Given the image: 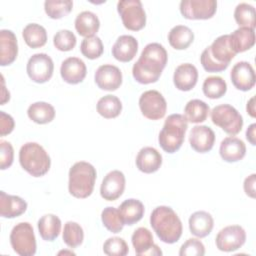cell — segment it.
Instances as JSON below:
<instances>
[{
    "mask_svg": "<svg viewBox=\"0 0 256 256\" xmlns=\"http://www.w3.org/2000/svg\"><path fill=\"white\" fill-rule=\"evenodd\" d=\"M255 182H256V174L255 173L251 174L244 180V184H243L244 191H245L246 195H248L251 198H255Z\"/></svg>",
    "mask_w": 256,
    "mask_h": 256,
    "instance_id": "obj_48",
    "label": "cell"
},
{
    "mask_svg": "<svg viewBox=\"0 0 256 256\" xmlns=\"http://www.w3.org/2000/svg\"><path fill=\"white\" fill-rule=\"evenodd\" d=\"M255 130H256V124L253 123L251 124L248 129L246 130V138L247 140L250 142L251 145H256V134H255Z\"/></svg>",
    "mask_w": 256,
    "mask_h": 256,
    "instance_id": "obj_49",
    "label": "cell"
},
{
    "mask_svg": "<svg viewBox=\"0 0 256 256\" xmlns=\"http://www.w3.org/2000/svg\"><path fill=\"white\" fill-rule=\"evenodd\" d=\"M10 244L20 256H32L36 253V238L33 227L28 222L16 224L10 233Z\"/></svg>",
    "mask_w": 256,
    "mask_h": 256,
    "instance_id": "obj_6",
    "label": "cell"
},
{
    "mask_svg": "<svg viewBox=\"0 0 256 256\" xmlns=\"http://www.w3.org/2000/svg\"><path fill=\"white\" fill-rule=\"evenodd\" d=\"M15 126L14 119L11 115L6 114L4 111H0V135L5 136L10 134Z\"/></svg>",
    "mask_w": 256,
    "mask_h": 256,
    "instance_id": "obj_47",
    "label": "cell"
},
{
    "mask_svg": "<svg viewBox=\"0 0 256 256\" xmlns=\"http://www.w3.org/2000/svg\"><path fill=\"white\" fill-rule=\"evenodd\" d=\"M210 112L209 105L200 99H192L187 102L184 108V117L187 122L201 123L207 119Z\"/></svg>",
    "mask_w": 256,
    "mask_h": 256,
    "instance_id": "obj_34",
    "label": "cell"
},
{
    "mask_svg": "<svg viewBox=\"0 0 256 256\" xmlns=\"http://www.w3.org/2000/svg\"><path fill=\"white\" fill-rule=\"evenodd\" d=\"M73 8L71 0H47L44 2V10L52 19H60L67 16Z\"/></svg>",
    "mask_w": 256,
    "mask_h": 256,
    "instance_id": "obj_39",
    "label": "cell"
},
{
    "mask_svg": "<svg viewBox=\"0 0 256 256\" xmlns=\"http://www.w3.org/2000/svg\"><path fill=\"white\" fill-rule=\"evenodd\" d=\"M19 162L22 168L33 177L45 175L51 166V160L45 149L36 142H27L20 148Z\"/></svg>",
    "mask_w": 256,
    "mask_h": 256,
    "instance_id": "obj_5",
    "label": "cell"
},
{
    "mask_svg": "<svg viewBox=\"0 0 256 256\" xmlns=\"http://www.w3.org/2000/svg\"><path fill=\"white\" fill-rule=\"evenodd\" d=\"M124 189L125 176L123 172L113 170L104 177L100 186V194L104 200L114 201L123 194Z\"/></svg>",
    "mask_w": 256,
    "mask_h": 256,
    "instance_id": "obj_14",
    "label": "cell"
},
{
    "mask_svg": "<svg viewBox=\"0 0 256 256\" xmlns=\"http://www.w3.org/2000/svg\"><path fill=\"white\" fill-rule=\"evenodd\" d=\"M118 210L124 225H133L139 222L144 215L143 203L134 198L123 201Z\"/></svg>",
    "mask_w": 256,
    "mask_h": 256,
    "instance_id": "obj_28",
    "label": "cell"
},
{
    "mask_svg": "<svg viewBox=\"0 0 256 256\" xmlns=\"http://www.w3.org/2000/svg\"><path fill=\"white\" fill-rule=\"evenodd\" d=\"M219 153L224 161L237 162L244 158L246 154V146L241 139L229 136L221 141Z\"/></svg>",
    "mask_w": 256,
    "mask_h": 256,
    "instance_id": "obj_21",
    "label": "cell"
},
{
    "mask_svg": "<svg viewBox=\"0 0 256 256\" xmlns=\"http://www.w3.org/2000/svg\"><path fill=\"white\" fill-rule=\"evenodd\" d=\"M96 169L85 161L76 162L69 170V193L76 198H87L93 192L96 181Z\"/></svg>",
    "mask_w": 256,
    "mask_h": 256,
    "instance_id": "obj_3",
    "label": "cell"
},
{
    "mask_svg": "<svg viewBox=\"0 0 256 256\" xmlns=\"http://www.w3.org/2000/svg\"><path fill=\"white\" fill-rule=\"evenodd\" d=\"M229 41L235 54L245 52L255 44V31L249 27H239L229 34Z\"/></svg>",
    "mask_w": 256,
    "mask_h": 256,
    "instance_id": "obj_25",
    "label": "cell"
},
{
    "mask_svg": "<svg viewBox=\"0 0 256 256\" xmlns=\"http://www.w3.org/2000/svg\"><path fill=\"white\" fill-rule=\"evenodd\" d=\"M198 80L197 68L190 64H180L174 72L173 82L175 87L180 91H190L193 89Z\"/></svg>",
    "mask_w": 256,
    "mask_h": 256,
    "instance_id": "obj_20",
    "label": "cell"
},
{
    "mask_svg": "<svg viewBox=\"0 0 256 256\" xmlns=\"http://www.w3.org/2000/svg\"><path fill=\"white\" fill-rule=\"evenodd\" d=\"M77 39L73 32L67 29H62L56 32L53 37V44L59 51H70L76 45Z\"/></svg>",
    "mask_w": 256,
    "mask_h": 256,
    "instance_id": "obj_42",
    "label": "cell"
},
{
    "mask_svg": "<svg viewBox=\"0 0 256 256\" xmlns=\"http://www.w3.org/2000/svg\"><path fill=\"white\" fill-rule=\"evenodd\" d=\"M209 48L211 55L219 63L229 65L231 60L236 55L231 48L228 34L221 35L218 38H216L213 41V43L209 46Z\"/></svg>",
    "mask_w": 256,
    "mask_h": 256,
    "instance_id": "obj_29",
    "label": "cell"
},
{
    "mask_svg": "<svg viewBox=\"0 0 256 256\" xmlns=\"http://www.w3.org/2000/svg\"><path fill=\"white\" fill-rule=\"evenodd\" d=\"M117 11L126 29L139 31L146 24V13L139 0H121L117 3Z\"/></svg>",
    "mask_w": 256,
    "mask_h": 256,
    "instance_id": "obj_8",
    "label": "cell"
},
{
    "mask_svg": "<svg viewBox=\"0 0 256 256\" xmlns=\"http://www.w3.org/2000/svg\"><path fill=\"white\" fill-rule=\"evenodd\" d=\"M254 96L250 98V100L247 102V106H246V110H247V113L251 116V117H255V104H254Z\"/></svg>",
    "mask_w": 256,
    "mask_h": 256,
    "instance_id": "obj_51",
    "label": "cell"
},
{
    "mask_svg": "<svg viewBox=\"0 0 256 256\" xmlns=\"http://www.w3.org/2000/svg\"><path fill=\"white\" fill-rule=\"evenodd\" d=\"M162 165V156L153 147L142 148L136 157L137 168L146 174L156 172Z\"/></svg>",
    "mask_w": 256,
    "mask_h": 256,
    "instance_id": "obj_23",
    "label": "cell"
},
{
    "mask_svg": "<svg viewBox=\"0 0 256 256\" xmlns=\"http://www.w3.org/2000/svg\"><path fill=\"white\" fill-rule=\"evenodd\" d=\"M246 241V232L239 225H230L221 229L216 235L217 248L223 252L238 250Z\"/></svg>",
    "mask_w": 256,
    "mask_h": 256,
    "instance_id": "obj_12",
    "label": "cell"
},
{
    "mask_svg": "<svg viewBox=\"0 0 256 256\" xmlns=\"http://www.w3.org/2000/svg\"><path fill=\"white\" fill-rule=\"evenodd\" d=\"M231 82L234 87L241 91H249L255 85V72L252 65L247 61L236 63L230 72Z\"/></svg>",
    "mask_w": 256,
    "mask_h": 256,
    "instance_id": "obj_15",
    "label": "cell"
},
{
    "mask_svg": "<svg viewBox=\"0 0 256 256\" xmlns=\"http://www.w3.org/2000/svg\"><path fill=\"white\" fill-rule=\"evenodd\" d=\"M202 90L206 97L210 99H218L225 95L227 84L220 76H209L204 80Z\"/></svg>",
    "mask_w": 256,
    "mask_h": 256,
    "instance_id": "obj_36",
    "label": "cell"
},
{
    "mask_svg": "<svg viewBox=\"0 0 256 256\" xmlns=\"http://www.w3.org/2000/svg\"><path fill=\"white\" fill-rule=\"evenodd\" d=\"M22 36L25 43L33 49L40 48L47 42L46 29L37 23L27 24L22 31Z\"/></svg>",
    "mask_w": 256,
    "mask_h": 256,
    "instance_id": "obj_33",
    "label": "cell"
},
{
    "mask_svg": "<svg viewBox=\"0 0 256 256\" xmlns=\"http://www.w3.org/2000/svg\"><path fill=\"white\" fill-rule=\"evenodd\" d=\"M189 142L192 149L196 152H209L214 146L215 133L208 126L196 125L190 131Z\"/></svg>",
    "mask_w": 256,
    "mask_h": 256,
    "instance_id": "obj_17",
    "label": "cell"
},
{
    "mask_svg": "<svg viewBox=\"0 0 256 256\" xmlns=\"http://www.w3.org/2000/svg\"><path fill=\"white\" fill-rule=\"evenodd\" d=\"M139 107L144 117L150 120H159L166 114L167 103L163 95L157 90H148L141 94Z\"/></svg>",
    "mask_w": 256,
    "mask_h": 256,
    "instance_id": "obj_9",
    "label": "cell"
},
{
    "mask_svg": "<svg viewBox=\"0 0 256 256\" xmlns=\"http://www.w3.org/2000/svg\"><path fill=\"white\" fill-rule=\"evenodd\" d=\"M84 239V232L82 227L73 221H68L64 225L63 229V241L70 248H76L80 246Z\"/></svg>",
    "mask_w": 256,
    "mask_h": 256,
    "instance_id": "obj_38",
    "label": "cell"
},
{
    "mask_svg": "<svg viewBox=\"0 0 256 256\" xmlns=\"http://www.w3.org/2000/svg\"><path fill=\"white\" fill-rule=\"evenodd\" d=\"M131 241L135 249V253L139 256H160L163 254L161 249L154 244L152 233L145 227H139L136 229L132 234Z\"/></svg>",
    "mask_w": 256,
    "mask_h": 256,
    "instance_id": "obj_16",
    "label": "cell"
},
{
    "mask_svg": "<svg viewBox=\"0 0 256 256\" xmlns=\"http://www.w3.org/2000/svg\"><path fill=\"white\" fill-rule=\"evenodd\" d=\"M150 225L158 238L167 244L176 243L182 235L181 220L176 212L168 206H158L152 211Z\"/></svg>",
    "mask_w": 256,
    "mask_h": 256,
    "instance_id": "obj_2",
    "label": "cell"
},
{
    "mask_svg": "<svg viewBox=\"0 0 256 256\" xmlns=\"http://www.w3.org/2000/svg\"><path fill=\"white\" fill-rule=\"evenodd\" d=\"M87 68L83 60L77 57H69L65 59L60 67L62 79L68 84L81 83L86 77Z\"/></svg>",
    "mask_w": 256,
    "mask_h": 256,
    "instance_id": "obj_18",
    "label": "cell"
},
{
    "mask_svg": "<svg viewBox=\"0 0 256 256\" xmlns=\"http://www.w3.org/2000/svg\"><path fill=\"white\" fill-rule=\"evenodd\" d=\"M75 29L80 36L85 38L95 36L100 27V21L95 13L83 11L75 19Z\"/></svg>",
    "mask_w": 256,
    "mask_h": 256,
    "instance_id": "obj_27",
    "label": "cell"
},
{
    "mask_svg": "<svg viewBox=\"0 0 256 256\" xmlns=\"http://www.w3.org/2000/svg\"><path fill=\"white\" fill-rule=\"evenodd\" d=\"M204 254L205 247L203 243L196 238L186 240L179 250L180 256H203Z\"/></svg>",
    "mask_w": 256,
    "mask_h": 256,
    "instance_id": "obj_44",
    "label": "cell"
},
{
    "mask_svg": "<svg viewBox=\"0 0 256 256\" xmlns=\"http://www.w3.org/2000/svg\"><path fill=\"white\" fill-rule=\"evenodd\" d=\"M138 51V41L131 35L118 37L112 47V55L120 62H130Z\"/></svg>",
    "mask_w": 256,
    "mask_h": 256,
    "instance_id": "obj_22",
    "label": "cell"
},
{
    "mask_svg": "<svg viewBox=\"0 0 256 256\" xmlns=\"http://www.w3.org/2000/svg\"><path fill=\"white\" fill-rule=\"evenodd\" d=\"M97 112L106 119H112L117 116L122 111V103L120 99L115 95H105L101 97L97 102Z\"/></svg>",
    "mask_w": 256,
    "mask_h": 256,
    "instance_id": "obj_35",
    "label": "cell"
},
{
    "mask_svg": "<svg viewBox=\"0 0 256 256\" xmlns=\"http://www.w3.org/2000/svg\"><path fill=\"white\" fill-rule=\"evenodd\" d=\"M168 60L166 49L159 43L147 44L137 62L133 65L132 75L140 84L155 83L160 78Z\"/></svg>",
    "mask_w": 256,
    "mask_h": 256,
    "instance_id": "obj_1",
    "label": "cell"
},
{
    "mask_svg": "<svg viewBox=\"0 0 256 256\" xmlns=\"http://www.w3.org/2000/svg\"><path fill=\"white\" fill-rule=\"evenodd\" d=\"M200 62L203 66V68L207 71V72H221V71H224L225 69H227V67L229 65L227 64H223V63H219L218 61H216L213 56L211 55L210 53V48L209 46L206 47L201 56H200Z\"/></svg>",
    "mask_w": 256,
    "mask_h": 256,
    "instance_id": "obj_45",
    "label": "cell"
},
{
    "mask_svg": "<svg viewBox=\"0 0 256 256\" xmlns=\"http://www.w3.org/2000/svg\"><path fill=\"white\" fill-rule=\"evenodd\" d=\"M0 151V168L1 170H5L9 168L13 163L14 150L10 142L1 140Z\"/></svg>",
    "mask_w": 256,
    "mask_h": 256,
    "instance_id": "obj_46",
    "label": "cell"
},
{
    "mask_svg": "<svg viewBox=\"0 0 256 256\" xmlns=\"http://www.w3.org/2000/svg\"><path fill=\"white\" fill-rule=\"evenodd\" d=\"M211 120L224 132L230 135L238 134L243 126L241 114L229 104L215 106L211 111Z\"/></svg>",
    "mask_w": 256,
    "mask_h": 256,
    "instance_id": "obj_7",
    "label": "cell"
},
{
    "mask_svg": "<svg viewBox=\"0 0 256 256\" xmlns=\"http://www.w3.org/2000/svg\"><path fill=\"white\" fill-rule=\"evenodd\" d=\"M103 252L108 256H125L128 254L129 248L123 238L111 237L104 242Z\"/></svg>",
    "mask_w": 256,
    "mask_h": 256,
    "instance_id": "obj_43",
    "label": "cell"
},
{
    "mask_svg": "<svg viewBox=\"0 0 256 256\" xmlns=\"http://www.w3.org/2000/svg\"><path fill=\"white\" fill-rule=\"evenodd\" d=\"M188 128V122L184 115H169L159 133L158 141L161 148L167 153H175L180 149L184 142L185 133Z\"/></svg>",
    "mask_w": 256,
    "mask_h": 256,
    "instance_id": "obj_4",
    "label": "cell"
},
{
    "mask_svg": "<svg viewBox=\"0 0 256 256\" xmlns=\"http://www.w3.org/2000/svg\"><path fill=\"white\" fill-rule=\"evenodd\" d=\"M101 220L106 229L112 233H119L124 227L120 212L115 207L104 208L101 213Z\"/></svg>",
    "mask_w": 256,
    "mask_h": 256,
    "instance_id": "obj_40",
    "label": "cell"
},
{
    "mask_svg": "<svg viewBox=\"0 0 256 256\" xmlns=\"http://www.w3.org/2000/svg\"><path fill=\"white\" fill-rule=\"evenodd\" d=\"M234 19L240 27L254 29L256 26L255 8L248 3H240L234 10Z\"/></svg>",
    "mask_w": 256,
    "mask_h": 256,
    "instance_id": "obj_37",
    "label": "cell"
},
{
    "mask_svg": "<svg viewBox=\"0 0 256 256\" xmlns=\"http://www.w3.org/2000/svg\"><path fill=\"white\" fill-rule=\"evenodd\" d=\"M10 99V93L9 91L6 90L5 87V83H4V79L2 76V96H1V105H4L7 101H9Z\"/></svg>",
    "mask_w": 256,
    "mask_h": 256,
    "instance_id": "obj_50",
    "label": "cell"
},
{
    "mask_svg": "<svg viewBox=\"0 0 256 256\" xmlns=\"http://www.w3.org/2000/svg\"><path fill=\"white\" fill-rule=\"evenodd\" d=\"M81 53L88 59H96L100 57L104 51L102 40L98 36L84 38L80 46Z\"/></svg>",
    "mask_w": 256,
    "mask_h": 256,
    "instance_id": "obj_41",
    "label": "cell"
},
{
    "mask_svg": "<svg viewBox=\"0 0 256 256\" xmlns=\"http://www.w3.org/2000/svg\"><path fill=\"white\" fill-rule=\"evenodd\" d=\"M213 226V217L206 211H196L189 218L190 232L198 238L208 236L211 233Z\"/></svg>",
    "mask_w": 256,
    "mask_h": 256,
    "instance_id": "obj_26",
    "label": "cell"
},
{
    "mask_svg": "<svg viewBox=\"0 0 256 256\" xmlns=\"http://www.w3.org/2000/svg\"><path fill=\"white\" fill-rule=\"evenodd\" d=\"M26 209L27 202L24 199L0 191V215L2 217L15 218L22 215Z\"/></svg>",
    "mask_w": 256,
    "mask_h": 256,
    "instance_id": "obj_24",
    "label": "cell"
},
{
    "mask_svg": "<svg viewBox=\"0 0 256 256\" xmlns=\"http://www.w3.org/2000/svg\"><path fill=\"white\" fill-rule=\"evenodd\" d=\"M38 231L45 241H54L61 231V220L54 214H45L38 220Z\"/></svg>",
    "mask_w": 256,
    "mask_h": 256,
    "instance_id": "obj_30",
    "label": "cell"
},
{
    "mask_svg": "<svg viewBox=\"0 0 256 256\" xmlns=\"http://www.w3.org/2000/svg\"><path fill=\"white\" fill-rule=\"evenodd\" d=\"M217 10L215 0H182L180 12L189 20H206L214 16Z\"/></svg>",
    "mask_w": 256,
    "mask_h": 256,
    "instance_id": "obj_11",
    "label": "cell"
},
{
    "mask_svg": "<svg viewBox=\"0 0 256 256\" xmlns=\"http://www.w3.org/2000/svg\"><path fill=\"white\" fill-rule=\"evenodd\" d=\"M18 55L17 38L11 30L2 29L0 31V65H10Z\"/></svg>",
    "mask_w": 256,
    "mask_h": 256,
    "instance_id": "obj_19",
    "label": "cell"
},
{
    "mask_svg": "<svg viewBox=\"0 0 256 256\" xmlns=\"http://www.w3.org/2000/svg\"><path fill=\"white\" fill-rule=\"evenodd\" d=\"M26 71L32 81L36 83H45L50 80L53 75V60L46 53H36L29 58Z\"/></svg>",
    "mask_w": 256,
    "mask_h": 256,
    "instance_id": "obj_10",
    "label": "cell"
},
{
    "mask_svg": "<svg viewBox=\"0 0 256 256\" xmlns=\"http://www.w3.org/2000/svg\"><path fill=\"white\" fill-rule=\"evenodd\" d=\"M28 117L37 124H47L51 122L55 117L54 107L43 101L35 102L28 107Z\"/></svg>",
    "mask_w": 256,
    "mask_h": 256,
    "instance_id": "obj_32",
    "label": "cell"
},
{
    "mask_svg": "<svg viewBox=\"0 0 256 256\" xmlns=\"http://www.w3.org/2000/svg\"><path fill=\"white\" fill-rule=\"evenodd\" d=\"M94 79L100 89L105 91H115L122 84V73L117 66L104 64L98 67Z\"/></svg>",
    "mask_w": 256,
    "mask_h": 256,
    "instance_id": "obj_13",
    "label": "cell"
},
{
    "mask_svg": "<svg viewBox=\"0 0 256 256\" xmlns=\"http://www.w3.org/2000/svg\"><path fill=\"white\" fill-rule=\"evenodd\" d=\"M194 40V33L185 25L174 26L168 34V41L172 48L176 50H184L188 48Z\"/></svg>",
    "mask_w": 256,
    "mask_h": 256,
    "instance_id": "obj_31",
    "label": "cell"
}]
</instances>
